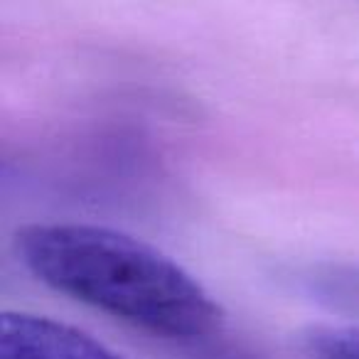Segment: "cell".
I'll return each instance as SVG.
<instances>
[{"instance_id": "277c9868", "label": "cell", "mask_w": 359, "mask_h": 359, "mask_svg": "<svg viewBox=\"0 0 359 359\" xmlns=\"http://www.w3.org/2000/svg\"><path fill=\"white\" fill-rule=\"evenodd\" d=\"M315 293L359 313V269H330L310 278Z\"/></svg>"}, {"instance_id": "7a4b0ae2", "label": "cell", "mask_w": 359, "mask_h": 359, "mask_svg": "<svg viewBox=\"0 0 359 359\" xmlns=\"http://www.w3.org/2000/svg\"><path fill=\"white\" fill-rule=\"evenodd\" d=\"M0 359H126L91 334L45 315L3 313Z\"/></svg>"}, {"instance_id": "6da1fadb", "label": "cell", "mask_w": 359, "mask_h": 359, "mask_svg": "<svg viewBox=\"0 0 359 359\" xmlns=\"http://www.w3.org/2000/svg\"><path fill=\"white\" fill-rule=\"evenodd\" d=\"M15 246L47 288L155 337L200 342L224 327V310L195 276L123 231L76 222L27 224Z\"/></svg>"}, {"instance_id": "3957f363", "label": "cell", "mask_w": 359, "mask_h": 359, "mask_svg": "<svg viewBox=\"0 0 359 359\" xmlns=\"http://www.w3.org/2000/svg\"><path fill=\"white\" fill-rule=\"evenodd\" d=\"M300 342L310 359H359V327L318 325L305 330Z\"/></svg>"}]
</instances>
